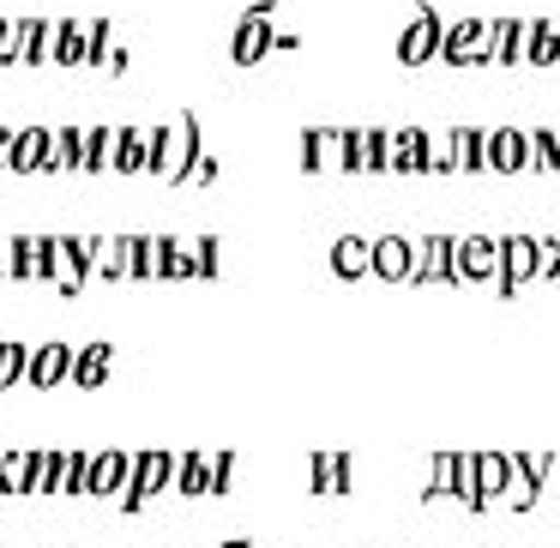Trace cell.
Listing matches in <instances>:
<instances>
[{
    "instance_id": "cell-23",
    "label": "cell",
    "mask_w": 560,
    "mask_h": 548,
    "mask_svg": "<svg viewBox=\"0 0 560 548\" xmlns=\"http://www.w3.org/2000/svg\"><path fill=\"white\" fill-rule=\"evenodd\" d=\"M109 362H115L109 343H91V350L73 355V374L67 380H79V386H103V380H109Z\"/></svg>"
},
{
    "instance_id": "cell-15",
    "label": "cell",
    "mask_w": 560,
    "mask_h": 548,
    "mask_svg": "<svg viewBox=\"0 0 560 548\" xmlns=\"http://www.w3.org/2000/svg\"><path fill=\"white\" fill-rule=\"evenodd\" d=\"M524 61L530 67H560V25L555 19H524Z\"/></svg>"
},
{
    "instance_id": "cell-5",
    "label": "cell",
    "mask_w": 560,
    "mask_h": 548,
    "mask_svg": "<svg viewBox=\"0 0 560 548\" xmlns=\"http://www.w3.org/2000/svg\"><path fill=\"white\" fill-rule=\"evenodd\" d=\"M440 61L452 67H482L488 61V19H458L440 31Z\"/></svg>"
},
{
    "instance_id": "cell-25",
    "label": "cell",
    "mask_w": 560,
    "mask_h": 548,
    "mask_svg": "<svg viewBox=\"0 0 560 548\" xmlns=\"http://www.w3.org/2000/svg\"><path fill=\"white\" fill-rule=\"evenodd\" d=\"M49 19H19V61L25 67H37V61H49Z\"/></svg>"
},
{
    "instance_id": "cell-31",
    "label": "cell",
    "mask_w": 560,
    "mask_h": 548,
    "mask_svg": "<svg viewBox=\"0 0 560 548\" xmlns=\"http://www.w3.org/2000/svg\"><path fill=\"white\" fill-rule=\"evenodd\" d=\"M13 163V127H0V170Z\"/></svg>"
},
{
    "instance_id": "cell-10",
    "label": "cell",
    "mask_w": 560,
    "mask_h": 548,
    "mask_svg": "<svg viewBox=\"0 0 560 548\" xmlns=\"http://www.w3.org/2000/svg\"><path fill=\"white\" fill-rule=\"evenodd\" d=\"M127 476H133V452H121V446L91 452V464H85V494H121Z\"/></svg>"
},
{
    "instance_id": "cell-26",
    "label": "cell",
    "mask_w": 560,
    "mask_h": 548,
    "mask_svg": "<svg viewBox=\"0 0 560 548\" xmlns=\"http://www.w3.org/2000/svg\"><path fill=\"white\" fill-rule=\"evenodd\" d=\"M392 170V133L386 127H362V175H386Z\"/></svg>"
},
{
    "instance_id": "cell-30",
    "label": "cell",
    "mask_w": 560,
    "mask_h": 548,
    "mask_svg": "<svg viewBox=\"0 0 560 548\" xmlns=\"http://www.w3.org/2000/svg\"><path fill=\"white\" fill-rule=\"evenodd\" d=\"M25 368H31V350H25V343H0V392L19 386V380H25Z\"/></svg>"
},
{
    "instance_id": "cell-13",
    "label": "cell",
    "mask_w": 560,
    "mask_h": 548,
    "mask_svg": "<svg viewBox=\"0 0 560 548\" xmlns=\"http://www.w3.org/2000/svg\"><path fill=\"white\" fill-rule=\"evenodd\" d=\"M67 374H73V350L67 343H37L31 350V368H25L31 386H61Z\"/></svg>"
},
{
    "instance_id": "cell-32",
    "label": "cell",
    "mask_w": 560,
    "mask_h": 548,
    "mask_svg": "<svg viewBox=\"0 0 560 548\" xmlns=\"http://www.w3.org/2000/svg\"><path fill=\"white\" fill-rule=\"evenodd\" d=\"M0 278H7V242H0Z\"/></svg>"
},
{
    "instance_id": "cell-24",
    "label": "cell",
    "mask_w": 560,
    "mask_h": 548,
    "mask_svg": "<svg viewBox=\"0 0 560 548\" xmlns=\"http://www.w3.org/2000/svg\"><path fill=\"white\" fill-rule=\"evenodd\" d=\"M115 158V127H85V151H79V170L85 175H103Z\"/></svg>"
},
{
    "instance_id": "cell-28",
    "label": "cell",
    "mask_w": 560,
    "mask_h": 548,
    "mask_svg": "<svg viewBox=\"0 0 560 548\" xmlns=\"http://www.w3.org/2000/svg\"><path fill=\"white\" fill-rule=\"evenodd\" d=\"M524 145H530V170H560V133L530 127V133H524Z\"/></svg>"
},
{
    "instance_id": "cell-20",
    "label": "cell",
    "mask_w": 560,
    "mask_h": 548,
    "mask_svg": "<svg viewBox=\"0 0 560 548\" xmlns=\"http://www.w3.org/2000/svg\"><path fill=\"white\" fill-rule=\"evenodd\" d=\"M115 175H145V127H115Z\"/></svg>"
},
{
    "instance_id": "cell-6",
    "label": "cell",
    "mask_w": 560,
    "mask_h": 548,
    "mask_svg": "<svg viewBox=\"0 0 560 548\" xmlns=\"http://www.w3.org/2000/svg\"><path fill=\"white\" fill-rule=\"evenodd\" d=\"M470 482H476V512L506 500L512 488V452H470Z\"/></svg>"
},
{
    "instance_id": "cell-1",
    "label": "cell",
    "mask_w": 560,
    "mask_h": 548,
    "mask_svg": "<svg viewBox=\"0 0 560 548\" xmlns=\"http://www.w3.org/2000/svg\"><path fill=\"white\" fill-rule=\"evenodd\" d=\"M199 158H206L199 115H175V121H163V127H145V175H158V182H187Z\"/></svg>"
},
{
    "instance_id": "cell-19",
    "label": "cell",
    "mask_w": 560,
    "mask_h": 548,
    "mask_svg": "<svg viewBox=\"0 0 560 548\" xmlns=\"http://www.w3.org/2000/svg\"><path fill=\"white\" fill-rule=\"evenodd\" d=\"M49 61L85 67V19H61V25L49 31Z\"/></svg>"
},
{
    "instance_id": "cell-18",
    "label": "cell",
    "mask_w": 560,
    "mask_h": 548,
    "mask_svg": "<svg viewBox=\"0 0 560 548\" xmlns=\"http://www.w3.org/2000/svg\"><path fill=\"white\" fill-rule=\"evenodd\" d=\"M368 266H374V242H362V235H338L331 242V271L338 278H368Z\"/></svg>"
},
{
    "instance_id": "cell-7",
    "label": "cell",
    "mask_w": 560,
    "mask_h": 548,
    "mask_svg": "<svg viewBox=\"0 0 560 548\" xmlns=\"http://www.w3.org/2000/svg\"><path fill=\"white\" fill-rule=\"evenodd\" d=\"M416 254H422V242H410V235H380V242H374V266H368V278L416 283Z\"/></svg>"
},
{
    "instance_id": "cell-12",
    "label": "cell",
    "mask_w": 560,
    "mask_h": 548,
    "mask_svg": "<svg viewBox=\"0 0 560 548\" xmlns=\"http://www.w3.org/2000/svg\"><path fill=\"white\" fill-rule=\"evenodd\" d=\"M302 170H314V175L343 170V139H338V127H314V133H302Z\"/></svg>"
},
{
    "instance_id": "cell-11",
    "label": "cell",
    "mask_w": 560,
    "mask_h": 548,
    "mask_svg": "<svg viewBox=\"0 0 560 548\" xmlns=\"http://www.w3.org/2000/svg\"><path fill=\"white\" fill-rule=\"evenodd\" d=\"M488 170H494V175H524V170H530L524 127H494V133H488Z\"/></svg>"
},
{
    "instance_id": "cell-9",
    "label": "cell",
    "mask_w": 560,
    "mask_h": 548,
    "mask_svg": "<svg viewBox=\"0 0 560 548\" xmlns=\"http://www.w3.org/2000/svg\"><path fill=\"white\" fill-rule=\"evenodd\" d=\"M452 266H458V283H482L500 271V242H488V235H458V247H452Z\"/></svg>"
},
{
    "instance_id": "cell-14",
    "label": "cell",
    "mask_w": 560,
    "mask_h": 548,
    "mask_svg": "<svg viewBox=\"0 0 560 548\" xmlns=\"http://www.w3.org/2000/svg\"><path fill=\"white\" fill-rule=\"evenodd\" d=\"M49 133H55V127H19V133H13V163H7V170H13V175H37L43 163H49Z\"/></svg>"
},
{
    "instance_id": "cell-2",
    "label": "cell",
    "mask_w": 560,
    "mask_h": 548,
    "mask_svg": "<svg viewBox=\"0 0 560 548\" xmlns=\"http://www.w3.org/2000/svg\"><path fill=\"white\" fill-rule=\"evenodd\" d=\"M175 482V452H133V476L121 488V512H145L151 494Z\"/></svg>"
},
{
    "instance_id": "cell-4",
    "label": "cell",
    "mask_w": 560,
    "mask_h": 548,
    "mask_svg": "<svg viewBox=\"0 0 560 548\" xmlns=\"http://www.w3.org/2000/svg\"><path fill=\"white\" fill-rule=\"evenodd\" d=\"M440 31H446V19L434 13V7H416V19L398 31V61L404 67H422L440 55Z\"/></svg>"
},
{
    "instance_id": "cell-8",
    "label": "cell",
    "mask_w": 560,
    "mask_h": 548,
    "mask_svg": "<svg viewBox=\"0 0 560 548\" xmlns=\"http://www.w3.org/2000/svg\"><path fill=\"white\" fill-rule=\"evenodd\" d=\"M271 13H278V0H259L254 13H247L242 25H235V43H230V55H235L242 67H254L259 55L271 49V37H278V31H271Z\"/></svg>"
},
{
    "instance_id": "cell-17",
    "label": "cell",
    "mask_w": 560,
    "mask_h": 548,
    "mask_svg": "<svg viewBox=\"0 0 560 548\" xmlns=\"http://www.w3.org/2000/svg\"><path fill=\"white\" fill-rule=\"evenodd\" d=\"M392 170H398V175H428V133H422V127L392 133Z\"/></svg>"
},
{
    "instance_id": "cell-3",
    "label": "cell",
    "mask_w": 560,
    "mask_h": 548,
    "mask_svg": "<svg viewBox=\"0 0 560 548\" xmlns=\"http://www.w3.org/2000/svg\"><path fill=\"white\" fill-rule=\"evenodd\" d=\"M536 266H542V247H536V235H506V242H500V271H494L500 295L524 290V283L536 278Z\"/></svg>"
},
{
    "instance_id": "cell-21",
    "label": "cell",
    "mask_w": 560,
    "mask_h": 548,
    "mask_svg": "<svg viewBox=\"0 0 560 548\" xmlns=\"http://www.w3.org/2000/svg\"><path fill=\"white\" fill-rule=\"evenodd\" d=\"M314 476H307V482H314V494H338V488H350V458H343V452H314Z\"/></svg>"
},
{
    "instance_id": "cell-16",
    "label": "cell",
    "mask_w": 560,
    "mask_h": 548,
    "mask_svg": "<svg viewBox=\"0 0 560 548\" xmlns=\"http://www.w3.org/2000/svg\"><path fill=\"white\" fill-rule=\"evenodd\" d=\"M488 61L494 67L524 61V19H494V25H488Z\"/></svg>"
},
{
    "instance_id": "cell-29",
    "label": "cell",
    "mask_w": 560,
    "mask_h": 548,
    "mask_svg": "<svg viewBox=\"0 0 560 548\" xmlns=\"http://www.w3.org/2000/svg\"><path fill=\"white\" fill-rule=\"evenodd\" d=\"M428 500H440V494H452V482H458V452H434V464H428Z\"/></svg>"
},
{
    "instance_id": "cell-22",
    "label": "cell",
    "mask_w": 560,
    "mask_h": 548,
    "mask_svg": "<svg viewBox=\"0 0 560 548\" xmlns=\"http://www.w3.org/2000/svg\"><path fill=\"white\" fill-rule=\"evenodd\" d=\"M452 151H458V170L482 175L488 170V127H452Z\"/></svg>"
},
{
    "instance_id": "cell-27",
    "label": "cell",
    "mask_w": 560,
    "mask_h": 548,
    "mask_svg": "<svg viewBox=\"0 0 560 548\" xmlns=\"http://www.w3.org/2000/svg\"><path fill=\"white\" fill-rule=\"evenodd\" d=\"M187 259H194V278H218L223 271V242L218 235H194V242H187Z\"/></svg>"
}]
</instances>
